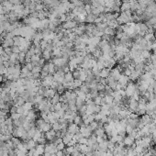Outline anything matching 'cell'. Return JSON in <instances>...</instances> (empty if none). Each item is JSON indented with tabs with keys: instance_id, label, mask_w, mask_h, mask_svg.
<instances>
[{
	"instance_id": "cell-6",
	"label": "cell",
	"mask_w": 156,
	"mask_h": 156,
	"mask_svg": "<svg viewBox=\"0 0 156 156\" xmlns=\"http://www.w3.org/2000/svg\"><path fill=\"white\" fill-rule=\"evenodd\" d=\"M44 136H45V138H46V140H47V141H52L54 139L56 138V131H54L53 129H51V130H49V131L45 132Z\"/></svg>"
},
{
	"instance_id": "cell-55",
	"label": "cell",
	"mask_w": 156,
	"mask_h": 156,
	"mask_svg": "<svg viewBox=\"0 0 156 156\" xmlns=\"http://www.w3.org/2000/svg\"><path fill=\"white\" fill-rule=\"evenodd\" d=\"M3 79H4V78H3V75L0 73V82H2V81H3Z\"/></svg>"
},
{
	"instance_id": "cell-53",
	"label": "cell",
	"mask_w": 156,
	"mask_h": 156,
	"mask_svg": "<svg viewBox=\"0 0 156 156\" xmlns=\"http://www.w3.org/2000/svg\"><path fill=\"white\" fill-rule=\"evenodd\" d=\"M4 13H5L4 7H3V5L0 4V15H2V14H4Z\"/></svg>"
},
{
	"instance_id": "cell-42",
	"label": "cell",
	"mask_w": 156,
	"mask_h": 156,
	"mask_svg": "<svg viewBox=\"0 0 156 156\" xmlns=\"http://www.w3.org/2000/svg\"><path fill=\"white\" fill-rule=\"evenodd\" d=\"M87 141H88V139L85 137H82L79 140V141H78V143H80V144H86L87 145Z\"/></svg>"
},
{
	"instance_id": "cell-28",
	"label": "cell",
	"mask_w": 156,
	"mask_h": 156,
	"mask_svg": "<svg viewBox=\"0 0 156 156\" xmlns=\"http://www.w3.org/2000/svg\"><path fill=\"white\" fill-rule=\"evenodd\" d=\"M75 147L74 146H67V148L65 149V152L67 155H72V153L74 152Z\"/></svg>"
},
{
	"instance_id": "cell-12",
	"label": "cell",
	"mask_w": 156,
	"mask_h": 156,
	"mask_svg": "<svg viewBox=\"0 0 156 156\" xmlns=\"http://www.w3.org/2000/svg\"><path fill=\"white\" fill-rule=\"evenodd\" d=\"M76 23L74 21H71V20H68L63 24V29L65 30H71V29H73L75 28Z\"/></svg>"
},
{
	"instance_id": "cell-13",
	"label": "cell",
	"mask_w": 156,
	"mask_h": 156,
	"mask_svg": "<svg viewBox=\"0 0 156 156\" xmlns=\"http://www.w3.org/2000/svg\"><path fill=\"white\" fill-rule=\"evenodd\" d=\"M74 80L73 78V73L71 71L65 73H64V82H67V83H71Z\"/></svg>"
},
{
	"instance_id": "cell-15",
	"label": "cell",
	"mask_w": 156,
	"mask_h": 156,
	"mask_svg": "<svg viewBox=\"0 0 156 156\" xmlns=\"http://www.w3.org/2000/svg\"><path fill=\"white\" fill-rule=\"evenodd\" d=\"M126 93L128 95H132L135 93V86L132 84H129V86L127 87V90H126Z\"/></svg>"
},
{
	"instance_id": "cell-31",
	"label": "cell",
	"mask_w": 156,
	"mask_h": 156,
	"mask_svg": "<svg viewBox=\"0 0 156 156\" xmlns=\"http://www.w3.org/2000/svg\"><path fill=\"white\" fill-rule=\"evenodd\" d=\"M11 141L12 143L14 144V146H15V148L17 149V147H18V145L21 142L20 141V140H19V138H17V137H12L11 138Z\"/></svg>"
},
{
	"instance_id": "cell-3",
	"label": "cell",
	"mask_w": 156,
	"mask_h": 156,
	"mask_svg": "<svg viewBox=\"0 0 156 156\" xmlns=\"http://www.w3.org/2000/svg\"><path fill=\"white\" fill-rule=\"evenodd\" d=\"M79 131H80L82 135L85 138H88L91 136V133H92V130L91 129L89 128V126L85 125L84 123H83L82 125H81L80 129H79Z\"/></svg>"
},
{
	"instance_id": "cell-2",
	"label": "cell",
	"mask_w": 156,
	"mask_h": 156,
	"mask_svg": "<svg viewBox=\"0 0 156 156\" xmlns=\"http://www.w3.org/2000/svg\"><path fill=\"white\" fill-rule=\"evenodd\" d=\"M53 75L49 74V75H47L42 80V85L44 86L45 88H51V85L53 83Z\"/></svg>"
},
{
	"instance_id": "cell-36",
	"label": "cell",
	"mask_w": 156,
	"mask_h": 156,
	"mask_svg": "<svg viewBox=\"0 0 156 156\" xmlns=\"http://www.w3.org/2000/svg\"><path fill=\"white\" fill-rule=\"evenodd\" d=\"M61 109H62V103L61 102H59V103H57V104L53 105V111L58 112V111L61 110Z\"/></svg>"
},
{
	"instance_id": "cell-40",
	"label": "cell",
	"mask_w": 156,
	"mask_h": 156,
	"mask_svg": "<svg viewBox=\"0 0 156 156\" xmlns=\"http://www.w3.org/2000/svg\"><path fill=\"white\" fill-rule=\"evenodd\" d=\"M56 148H57L58 151H63L65 149V144L63 142H61V143H59V144L56 145Z\"/></svg>"
},
{
	"instance_id": "cell-22",
	"label": "cell",
	"mask_w": 156,
	"mask_h": 156,
	"mask_svg": "<svg viewBox=\"0 0 156 156\" xmlns=\"http://www.w3.org/2000/svg\"><path fill=\"white\" fill-rule=\"evenodd\" d=\"M36 130H37V128H35V127H32L31 129L28 130V140L32 139L33 135H34L35 132H36Z\"/></svg>"
},
{
	"instance_id": "cell-49",
	"label": "cell",
	"mask_w": 156,
	"mask_h": 156,
	"mask_svg": "<svg viewBox=\"0 0 156 156\" xmlns=\"http://www.w3.org/2000/svg\"><path fill=\"white\" fill-rule=\"evenodd\" d=\"M25 67L28 68L30 71H32V69L34 67V65L32 64V62H26V65H25Z\"/></svg>"
},
{
	"instance_id": "cell-50",
	"label": "cell",
	"mask_w": 156,
	"mask_h": 156,
	"mask_svg": "<svg viewBox=\"0 0 156 156\" xmlns=\"http://www.w3.org/2000/svg\"><path fill=\"white\" fill-rule=\"evenodd\" d=\"M17 109H18V107H16L14 105H12L11 107H10V113L13 114V113H16L17 112Z\"/></svg>"
},
{
	"instance_id": "cell-46",
	"label": "cell",
	"mask_w": 156,
	"mask_h": 156,
	"mask_svg": "<svg viewBox=\"0 0 156 156\" xmlns=\"http://www.w3.org/2000/svg\"><path fill=\"white\" fill-rule=\"evenodd\" d=\"M132 142H133V140H132V138L128 137V138H126V139H125V144L131 145V144H132Z\"/></svg>"
},
{
	"instance_id": "cell-30",
	"label": "cell",
	"mask_w": 156,
	"mask_h": 156,
	"mask_svg": "<svg viewBox=\"0 0 156 156\" xmlns=\"http://www.w3.org/2000/svg\"><path fill=\"white\" fill-rule=\"evenodd\" d=\"M25 60H26V53H24V52H20V53H19L18 62H25Z\"/></svg>"
},
{
	"instance_id": "cell-57",
	"label": "cell",
	"mask_w": 156,
	"mask_h": 156,
	"mask_svg": "<svg viewBox=\"0 0 156 156\" xmlns=\"http://www.w3.org/2000/svg\"><path fill=\"white\" fill-rule=\"evenodd\" d=\"M51 156H57V155H56V153H54V154H52Z\"/></svg>"
},
{
	"instance_id": "cell-17",
	"label": "cell",
	"mask_w": 156,
	"mask_h": 156,
	"mask_svg": "<svg viewBox=\"0 0 156 156\" xmlns=\"http://www.w3.org/2000/svg\"><path fill=\"white\" fill-rule=\"evenodd\" d=\"M27 145H28V148H29V150L34 149V148H36V146H37V141H33L32 139H31V140H28V141H27Z\"/></svg>"
},
{
	"instance_id": "cell-4",
	"label": "cell",
	"mask_w": 156,
	"mask_h": 156,
	"mask_svg": "<svg viewBox=\"0 0 156 156\" xmlns=\"http://www.w3.org/2000/svg\"><path fill=\"white\" fill-rule=\"evenodd\" d=\"M79 126L75 124V123H69L68 125V128H67V131H68V133L72 134V135H74L76 134L77 132H79Z\"/></svg>"
},
{
	"instance_id": "cell-16",
	"label": "cell",
	"mask_w": 156,
	"mask_h": 156,
	"mask_svg": "<svg viewBox=\"0 0 156 156\" xmlns=\"http://www.w3.org/2000/svg\"><path fill=\"white\" fill-rule=\"evenodd\" d=\"M109 75V70L107 68H103L102 70H100V73H99V76L102 77V78H106Z\"/></svg>"
},
{
	"instance_id": "cell-20",
	"label": "cell",
	"mask_w": 156,
	"mask_h": 156,
	"mask_svg": "<svg viewBox=\"0 0 156 156\" xmlns=\"http://www.w3.org/2000/svg\"><path fill=\"white\" fill-rule=\"evenodd\" d=\"M43 95H36L34 96V98H33V104H35V105H39L40 103L42 102V100H43Z\"/></svg>"
},
{
	"instance_id": "cell-38",
	"label": "cell",
	"mask_w": 156,
	"mask_h": 156,
	"mask_svg": "<svg viewBox=\"0 0 156 156\" xmlns=\"http://www.w3.org/2000/svg\"><path fill=\"white\" fill-rule=\"evenodd\" d=\"M44 8V6L42 4H41V3H39V4H36V6H35V10L36 11H42V9Z\"/></svg>"
},
{
	"instance_id": "cell-29",
	"label": "cell",
	"mask_w": 156,
	"mask_h": 156,
	"mask_svg": "<svg viewBox=\"0 0 156 156\" xmlns=\"http://www.w3.org/2000/svg\"><path fill=\"white\" fill-rule=\"evenodd\" d=\"M73 123H75L77 125H82L83 124V119H82V117L81 116H78V115H76L74 119H73Z\"/></svg>"
},
{
	"instance_id": "cell-1",
	"label": "cell",
	"mask_w": 156,
	"mask_h": 156,
	"mask_svg": "<svg viewBox=\"0 0 156 156\" xmlns=\"http://www.w3.org/2000/svg\"><path fill=\"white\" fill-rule=\"evenodd\" d=\"M64 72L61 70H58L53 73V80L59 84H62L64 82Z\"/></svg>"
},
{
	"instance_id": "cell-19",
	"label": "cell",
	"mask_w": 156,
	"mask_h": 156,
	"mask_svg": "<svg viewBox=\"0 0 156 156\" xmlns=\"http://www.w3.org/2000/svg\"><path fill=\"white\" fill-rule=\"evenodd\" d=\"M60 98H61V95L56 93V94L51 98V102H52V105H55V104H57V103L60 102Z\"/></svg>"
},
{
	"instance_id": "cell-54",
	"label": "cell",
	"mask_w": 156,
	"mask_h": 156,
	"mask_svg": "<svg viewBox=\"0 0 156 156\" xmlns=\"http://www.w3.org/2000/svg\"><path fill=\"white\" fill-rule=\"evenodd\" d=\"M4 52H5L4 47H2V46H0V55H2V54L4 53Z\"/></svg>"
},
{
	"instance_id": "cell-32",
	"label": "cell",
	"mask_w": 156,
	"mask_h": 156,
	"mask_svg": "<svg viewBox=\"0 0 156 156\" xmlns=\"http://www.w3.org/2000/svg\"><path fill=\"white\" fill-rule=\"evenodd\" d=\"M46 122L42 119V118H40V119H38L37 121H36V125H37V129H41L42 128V126L45 124Z\"/></svg>"
},
{
	"instance_id": "cell-45",
	"label": "cell",
	"mask_w": 156,
	"mask_h": 156,
	"mask_svg": "<svg viewBox=\"0 0 156 156\" xmlns=\"http://www.w3.org/2000/svg\"><path fill=\"white\" fill-rule=\"evenodd\" d=\"M25 108L23 107V106H20V107H18V109H17V112L19 113V114H20L21 116H22L23 114H24V112H25Z\"/></svg>"
},
{
	"instance_id": "cell-43",
	"label": "cell",
	"mask_w": 156,
	"mask_h": 156,
	"mask_svg": "<svg viewBox=\"0 0 156 156\" xmlns=\"http://www.w3.org/2000/svg\"><path fill=\"white\" fill-rule=\"evenodd\" d=\"M16 152H17V156H27L28 153L25 152H23V151H19L18 149H15Z\"/></svg>"
},
{
	"instance_id": "cell-7",
	"label": "cell",
	"mask_w": 156,
	"mask_h": 156,
	"mask_svg": "<svg viewBox=\"0 0 156 156\" xmlns=\"http://www.w3.org/2000/svg\"><path fill=\"white\" fill-rule=\"evenodd\" d=\"M55 94H56V91L53 90L52 88H46L44 94H43V96H45V98L47 99H51Z\"/></svg>"
},
{
	"instance_id": "cell-44",
	"label": "cell",
	"mask_w": 156,
	"mask_h": 156,
	"mask_svg": "<svg viewBox=\"0 0 156 156\" xmlns=\"http://www.w3.org/2000/svg\"><path fill=\"white\" fill-rule=\"evenodd\" d=\"M105 102L107 103V104H111V103L113 102V97L111 96V95H107V96H106L105 97Z\"/></svg>"
},
{
	"instance_id": "cell-47",
	"label": "cell",
	"mask_w": 156,
	"mask_h": 156,
	"mask_svg": "<svg viewBox=\"0 0 156 156\" xmlns=\"http://www.w3.org/2000/svg\"><path fill=\"white\" fill-rule=\"evenodd\" d=\"M5 123H6V125L7 126L13 125V119H12L11 118H6V120H5Z\"/></svg>"
},
{
	"instance_id": "cell-51",
	"label": "cell",
	"mask_w": 156,
	"mask_h": 156,
	"mask_svg": "<svg viewBox=\"0 0 156 156\" xmlns=\"http://www.w3.org/2000/svg\"><path fill=\"white\" fill-rule=\"evenodd\" d=\"M8 156H17L16 150H9L8 151Z\"/></svg>"
},
{
	"instance_id": "cell-24",
	"label": "cell",
	"mask_w": 156,
	"mask_h": 156,
	"mask_svg": "<svg viewBox=\"0 0 156 156\" xmlns=\"http://www.w3.org/2000/svg\"><path fill=\"white\" fill-rule=\"evenodd\" d=\"M32 107H33V103L32 102H30V101H27V102L24 103V105H23V107L25 108V110H32Z\"/></svg>"
},
{
	"instance_id": "cell-21",
	"label": "cell",
	"mask_w": 156,
	"mask_h": 156,
	"mask_svg": "<svg viewBox=\"0 0 156 156\" xmlns=\"http://www.w3.org/2000/svg\"><path fill=\"white\" fill-rule=\"evenodd\" d=\"M42 56H43V59H44V60H49L50 58H51V56H52L51 51H49V50H43Z\"/></svg>"
},
{
	"instance_id": "cell-48",
	"label": "cell",
	"mask_w": 156,
	"mask_h": 156,
	"mask_svg": "<svg viewBox=\"0 0 156 156\" xmlns=\"http://www.w3.org/2000/svg\"><path fill=\"white\" fill-rule=\"evenodd\" d=\"M46 141H47V140H46L45 136L43 135V136H42V137L41 138V139H40V140L38 141V143H39V144H45V143H46Z\"/></svg>"
},
{
	"instance_id": "cell-33",
	"label": "cell",
	"mask_w": 156,
	"mask_h": 156,
	"mask_svg": "<svg viewBox=\"0 0 156 156\" xmlns=\"http://www.w3.org/2000/svg\"><path fill=\"white\" fill-rule=\"evenodd\" d=\"M118 82H119V84H121V85H125L128 83V78L126 76H120L118 78Z\"/></svg>"
},
{
	"instance_id": "cell-9",
	"label": "cell",
	"mask_w": 156,
	"mask_h": 156,
	"mask_svg": "<svg viewBox=\"0 0 156 156\" xmlns=\"http://www.w3.org/2000/svg\"><path fill=\"white\" fill-rule=\"evenodd\" d=\"M31 74V71H30L25 66L21 68V73H20V78H29V76Z\"/></svg>"
},
{
	"instance_id": "cell-52",
	"label": "cell",
	"mask_w": 156,
	"mask_h": 156,
	"mask_svg": "<svg viewBox=\"0 0 156 156\" xmlns=\"http://www.w3.org/2000/svg\"><path fill=\"white\" fill-rule=\"evenodd\" d=\"M5 52L8 55H10L12 53V48L11 47H8V48H5Z\"/></svg>"
},
{
	"instance_id": "cell-10",
	"label": "cell",
	"mask_w": 156,
	"mask_h": 156,
	"mask_svg": "<svg viewBox=\"0 0 156 156\" xmlns=\"http://www.w3.org/2000/svg\"><path fill=\"white\" fill-rule=\"evenodd\" d=\"M73 140V135H72V134L70 133H67L65 134L64 136L62 137V142L64 143V144H68L70 141H72Z\"/></svg>"
},
{
	"instance_id": "cell-18",
	"label": "cell",
	"mask_w": 156,
	"mask_h": 156,
	"mask_svg": "<svg viewBox=\"0 0 156 156\" xmlns=\"http://www.w3.org/2000/svg\"><path fill=\"white\" fill-rule=\"evenodd\" d=\"M52 129V124L51 123H47L46 122L44 125L42 126V128L40 130L41 131H42L43 133H45V132H47V131H49V130H51Z\"/></svg>"
},
{
	"instance_id": "cell-27",
	"label": "cell",
	"mask_w": 156,
	"mask_h": 156,
	"mask_svg": "<svg viewBox=\"0 0 156 156\" xmlns=\"http://www.w3.org/2000/svg\"><path fill=\"white\" fill-rule=\"evenodd\" d=\"M111 77L113 79H118L120 77V73H119V71H118V69H115V70H113L111 72Z\"/></svg>"
},
{
	"instance_id": "cell-8",
	"label": "cell",
	"mask_w": 156,
	"mask_h": 156,
	"mask_svg": "<svg viewBox=\"0 0 156 156\" xmlns=\"http://www.w3.org/2000/svg\"><path fill=\"white\" fill-rule=\"evenodd\" d=\"M69 69H70V71H74V70H76V69H78V66H79V64H78V62H76V59L74 57L72 58L71 59V61H70V62H69Z\"/></svg>"
},
{
	"instance_id": "cell-11",
	"label": "cell",
	"mask_w": 156,
	"mask_h": 156,
	"mask_svg": "<svg viewBox=\"0 0 156 156\" xmlns=\"http://www.w3.org/2000/svg\"><path fill=\"white\" fill-rule=\"evenodd\" d=\"M36 152L38 153L39 155H43L44 152H45V145L44 144H38L36 146Z\"/></svg>"
},
{
	"instance_id": "cell-56",
	"label": "cell",
	"mask_w": 156,
	"mask_h": 156,
	"mask_svg": "<svg viewBox=\"0 0 156 156\" xmlns=\"http://www.w3.org/2000/svg\"><path fill=\"white\" fill-rule=\"evenodd\" d=\"M3 143H4L3 141H0V150H1V148H2V145H3Z\"/></svg>"
},
{
	"instance_id": "cell-5",
	"label": "cell",
	"mask_w": 156,
	"mask_h": 156,
	"mask_svg": "<svg viewBox=\"0 0 156 156\" xmlns=\"http://www.w3.org/2000/svg\"><path fill=\"white\" fill-rule=\"evenodd\" d=\"M58 152L57 148H56V145L52 143H50V144L45 145V152H48L50 154H54Z\"/></svg>"
},
{
	"instance_id": "cell-39",
	"label": "cell",
	"mask_w": 156,
	"mask_h": 156,
	"mask_svg": "<svg viewBox=\"0 0 156 156\" xmlns=\"http://www.w3.org/2000/svg\"><path fill=\"white\" fill-rule=\"evenodd\" d=\"M12 52H14V53H17L19 54L21 52V51H20V48H19V46H13L12 47Z\"/></svg>"
},
{
	"instance_id": "cell-26",
	"label": "cell",
	"mask_w": 156,
	"mask_h": 156,
	"mask_svg": "<svg viewBox=\"0 0 156 156\" xmlns=\"http://www.w3.org/2000/svg\"><path fill=\"white\" fill-rule=\"evenodd\" d=\"M52 129H53L54 131H56V132L60 131V130L62 129L61 124H60L59 122H55V123H53V124H52Z\"/></svg>"
},
{
	"instance_id": "cell-37",
	"label": "cell",
	"mask_w": 156,
	"mask_h": 156,
	"mask_svg": "<svg viewBox=\"0 0 156 156\" xmlns=\"http://www.w3.org/2000/svg\"><path fill=\"white\" fill-rule=\"evenodd\" d=\"M10 118H11L13 120H17V119H19V118H21V115L19 114L18 112H16V113H13V114H11Z\"/></svg>"
},
{
	"instance_id": "cell-34",
	"label": "cell",
	"mask_w": 156,
	"mask_h": 156,
	"mask_svg": "<svg viewBox=\"0 0 156 156\" xmlns=\"http://www.w3.org/2000/svg\"><path fill=\"white\" fill-rule=\"evenodd\" d=\"M98 126H99V125H98V123H97L96 121H95V120H94V121L91 122V123L89 124V128L91 129V130H95V129L98 128Z\"/></svg>"
},
{
	"instance_id": "cell-35",
	"label": "cell",
	"mask_w": 156,
	"mask_h": 156,
	"mask_svg": "<svg viewBox=\"0 0 156 156\" xmlns=\"http://www.w3.org/2000/svg\"><path fill=\"white\" fill-rule=\"evenodd\" d=\"M80 90L82 92L85 93V94H88V93H89V91H90L89 87H88L87 85H85V84H82V85H81V86H80Z\"/></svg>"
},
{
	"instance_id": "cell-23",
	"label": "cell",
	"mask_w": 156,
	"mask_h": 156,
	"mask_svg": "<svg viewBox=\"0 0 156 156\" xmlns=\"http://www.w3.org/2000/svg\"><path fill=\"white\" fill-rule=\"evenodd\" d=\"M76 95H77V97H79V98L83 99V100H84L85 101V99H86V96H87V94H85V93H84V92H82L79 89L78 91H76Z\"/></svg>"
},
{
	"instance_id": "cell-41",
	"label": "cell",
	"mask_w": 156,
	"mask_h": 156,
	"mask_svg": "<svg viewBox=\"0 0 156 156\" xmlns=\"http://www.w3.org/2000/svg\"><path fill=\"white\" fill-rule=\"evenodd\" d=\"M95 134H96V136H101V137H103V136H104V129H95Z\"/></svg>"
},
{
	"instance_id": "cell-14",
	"label": "cell",
	"mask_w": 156,
	"mask_h": 156,
	"mask_svg": "<svg viewBox=\"0 0 156 156\" xmlns=\"http://www.w3.org/2000/svg\"><path fill=\"white\" fill-rule=\"evenodd\" d=\"M42 133H43L42 131H41V130H40L39 129H37V130H36V132H35V134L33 135V137H32V140L38 142L39 140H40V139H41V138H42V136H43V134H42Z\"/></svg>"
},
{
	"instance_id": "cell-25",
	"label": "cell",
	"mask_w": 156,
	"mask_h": 156,
	"mask_svg": "<svg viewBox=\"0 0 156 156\" xmlns=\"http://www.w3.org/2000/svg\"><path fill=\"white\" fill-rule=\"evenodd\" d=\"M27 118H29L30 120L31 121H34L35 118H36V113H35L34 110H30L29 111V113H28V116H27Z\"/></svg>"
}]
</instances>
